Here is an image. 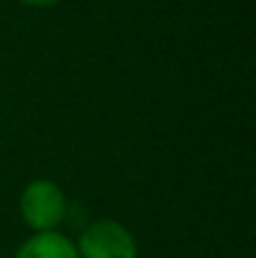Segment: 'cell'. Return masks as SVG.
<instances>
[{
    "label": "cell",
    "mask_w": 256,
    "mask_h": 258,
    "mask_svg": "<svg viewBox=\"0 0 256 258\" xmlns=\"http://www.w3.org/2000/svg\"><path fill=\"white\" fill-rule=\"evenodd\" d=\"M76 251L78 258H138V241L121 221L98 218L81 231Z\"/></svg>",
    "instance_id": "obj_2"
},
{
    "label": "cell",
    "mask_w": 256,
    "mask_h": 258,
    "mask_svg": "<svg viewBox=\"0 0 256 258\" xmlns=\"http://www.w3.org/2000/svg\"><path fill=\"white\" fill-rule=\"evenodd\" d=\"M15 3H20L25 8H35V10H45V8H56L63 0H15Z\"/></svg>",
    "instance_id": "obj_4"
},
{
    "label": "cell",
    "mask_w": 256,
    "mask_h": 258,
    "mask_svg": "<svg viewBox=\"0 0 256 258\" xmlns=\"http://www.w3.org/2000/svg\"><path fill=\"white\" fill-rule=\"evenodd\" d=\"M20 218L33 233L58 231L71 211V203L63 188L53 178H33L18 198Z\"/></svg>",
    "instance_id": "obj_1"
},
{
    "label": "cell",
    "mask_w": 256,
    "mask_h": 258,
    "mask_svg": "<svg viewBox=\"0 0 256 258\" xmlns=\"http://www.w3.org/2000/svg\"><path fill=\"white\" fill-rule=\"evenodd\" d=\"M13 258H78L76 241L61 231L30 233L15 251Z\"/></svg>",
    "instance_id": "obj_3"
}]
</instances>
